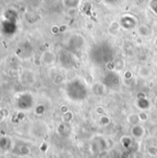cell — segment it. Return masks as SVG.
Wrapping results in <instances>:
<instances>
[{
    "label": "cell",
    "mask_w": 157,
    "mask_h": 158,
    "mask_svg": "<svg viewBox=\"0 0 157 158\" xmlns=\"http://www.w3.org/2000/svg\"><path fill=\"white\" fill-rule=\"evenodd\" d=\"M16 104L17 106L21 110H28L33 105V98L31 95V94L28 93L20 94L16 100Z\"/></svg>",
    "instance_id": "6da1fadb"
},
{
    "label": "cell",
    "mask_w": 157,
    "mask_h": 158,
    "mask_svg": "<svg viewBox=\"0 0 157 158\" xmlns=\"http://www.w3.org/2000/svg\"><path fill=\"white\" fill-rule=\"evenodd\" d=\"M55 60H56V56L54 53H52L50 51H46L41 56V61L46 66L52 65L55 62Z\"/></svg>",
    "instance_id": "7a4b0ae2"
},
{
    "label": "cell",
    "mask_w": 157,
    "mask_h": 158,
    "mask_svg": "<svg viewBox=\"0 0 157 158\" xmlns=\"http://www.w3.org/2000/svg\"><path fill=\"white\" fill-rule=\"evenodd\" d=\"M145 133V130L142 125H134L131 129V134L134 138H142Z\"/></svg>",
    "instance_id": "3957f363"
},
{
    "label": "cell",
    "mask_w": 157,
    "mask_h": 158,
    "mask_svg": "<svg viewBox=\"0 0 157 158\" xmlns=\"http://www.w3.org/2000/svg\"><path fill=\"white\" fill-rule=\"evenodd\" d=\"M11 147V141L8 137H3L0 139V148L2 150H8Z\"/></svg>",
    "instance_id": "277c9868"
},
{
    "label": "cell",
    "mask_w": 157,
    "mask_h": 158,
    "mask_svg": "<svg viewBox=\"0 0 157 158\" xmlns=\"http://www.w3.org/2000/svg\"><path fill=\"white\" fill-rule=\"evenodd\" d=\"M121 143L126 149H130V146L132 145V139L129 136H124L121 138Z\"/></svg>",
    "instance_id": "5b68a950"
},
{
    "label": "cell",
    "mask_w": 157,
    "mask_h": 158,
    "mask_svg": "<svg viewBox=\"0 0 157 158\" xmlns=\"http://www.w3.org/2000/svg\"><path fill=\"white\" fill-rule=\"evenodd\" d=\"M30 152H31V151H30L29 147L23 145V146H20V147H19V155H20V156H28V155L30 154Z\"/></svg>",
    "instance_id": "8992f818"
},
{
    "label": "cell",
    "mask_w": 157,
    "mask_h": 158,
    "mask_svg": "<svg viewBox=\"0 0 157 158\" xmlns=\"http://www.w3.org/2000/svg\"><path fill=\"white\" fill-rule=\"evenodd\" d=\"M147 153L148 155H150L151 156H157V147L151 145L147 148Z\"/></svg>",
    "instance_id": "52a82bcc"
},
{
    "label": "cell",
    "mask_w": 157,
    "mask_h": 158,
    "mask_svg": "<svg viewBox=\"0 0 157 158\" xmlns=\"http://www.w3.org/2000/svg\"><path fill=\"white\" fill-rule=\"evenodd\" d=\"M43 112H44V107H43V106H36V108H35V113H36L37 115H42Z\"/></svg>",
    "instance_id": "ba28073f"
},
{
    "label": "cell",
    "mask_w": 157,
    "mask_h": 158,
    "mask_svg": "<svg viewBox=\"0 0 157 158\" xmlns=\"http://www.w3.org/2000/svg\"><path fill=\"white\" fill-rule=\"evenodd\" d=\"M109 122H110V120H109V118H108L107 117L103 116V117L101 118V123H102L103 125H107Z\"/></svg>",
    "instance_id": "9c48e42d"
},
{
    "label": "cell",
    "mask_w": 157,
    "mask_h": 158,
    "mask_svg": "<svg viewBox=\"0 0 157 158\" xmlns=\"http://www.w3.org/2000/svg\"><path fill=\"white\" fill-rule=\"evenodd\" d=\"M139 118H140V120L141 121H146L148 119V116L145 114V113H141L139 114Z\"/></svg>",
    "instance_id": "30bf717a"
},
{
    "label": "cell",
    "mask_w": 157,
    "mask_h": 158,
    "mask_svg": "<svg viewBox=\"0 0 157 158\" xmlns=\"http://www.w3.org/2000/svg\"><path fill=\"white\" fill-rule=\"evenodd\" d=\"M6 118V115H5V111L4 110H1L0 109V121H2L4 118Z\"/></svg>",
    "instance_id": "8fae6325"
}]
</instances>
